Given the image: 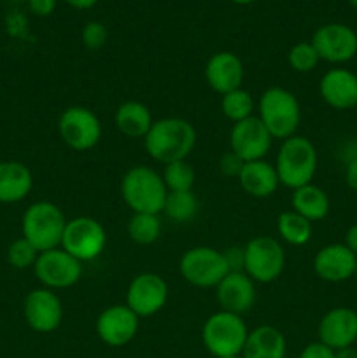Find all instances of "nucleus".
Segmentation results:
<instances>
[{
  "mask_svg": "<svg viewBox=\"0 0 357 358\" xmlns=\"http://www.w3.org/2000/svg\"><path fill=\"white\" fill-rule=\"evenodd\" d=\"M66 217L58 205L51 201H35L24 210L21 233L38 252L52 250L62 245Z\"/></svg>",
  "mask_w": 357,
  "mask_h": 358,
  "instance_id": "6",
  "label": "nucleus"
},
{
  "mask_svg": "<svg viewBox=\"0 0 357 358\" xmlns=\"http://www.w3.org/2000/svg\"><path fill=\"white\" fill-rule=\"evenodd\" d=\"M244 76V63L231 51L216 52V55L210 56L205 65L206 84L220 96L241 87Z\"/></svg>",
  "mask_w": 357,
  "mask_h": 358,
  "instance_id": "21",
  "label": "nucleus"
},
{
  "mask_svg": "<svg viewBox=\"0 0 357 358\" xmlns=\"http://www.w3.org/2000/svg\"><path fill=\"white\" fill-rule=\"evenodd\" d=\"M161 177H163L168 192H186L192 191V187H195L196 173L195 168L188 163V159L164 164Z\"/></svg>",
  "mask_w": 357,
  "mask_h": 358,
  "instance_id": "31",
  "label": "nucleus"
},
{
  "mask_svg": "<svg viewBox=\"0 0 357 358\" xmlns=\"http://www.w3.org/2000/svg\"><path fill=\"white\" fill-rule=\"evenodd\" d=\"M272 133L266 129L258 115L234 122L230 131V150H233L238 157L248 161L265 159L273 145Z\"/></svg>",
  "mask_w": 357,
  "mask_h": 358,
  "instance_id": "15",
  "label": "nucleus"
},
{
  "mask_svg": "<svg viewBox=\"0 0 357 358\" xmlns=\"http://www.w3.org/2000/svg\"><path fill=\"white\" fill-rule=\"evenodd\" d=\"M198 208V198H196L192 191L168 192L161 213H164L167 219H170L175 224H188L195 219Z\"/></svg>",
  "mask_w": 357,
  "mask_h": 358,
  "instance_id": "28",
  "label": "nucleus"
},
{
  "mask_svg": "<svg viewBox=\"0 0 357 358\" xmlns=\"http://www.w3.org/2000/svg\"><path fill=\"white\" fill-rule=\"evenodd\" d=\"M276 231L282 241L290 247H303L312 240V222L294 210H286L276 219Z\"/></svg>",
  "mask_w": 357,
  "mask_h": 358,
  "instance_id": "27",
  "label": "nucleus"
},
{
  "mask_svg": "<svg viewBox=\"0 0 357 358\" xmlns=\"http://www.w3.org/2000/svg\"><path fill=\"white\" fill-rule=\"evenodd\" d=\"M233 3H238V6H248V3L255 2V0H231Z\"/></svg>",
  "mask_w": 357,
  "mask_h": 358,
  "instance_id": "43",
  "label": "nucleus"
},
{
  "mask_svg": "<svg viewBox=\"0 0 357 358\" xmlns=\"http://www.w3.org/2000/svg\"><path fill=\"white\" fill-rule=\"evenodd\" d=\"M34 187V175L20 161H0V203L23 201Z\"/></svg>",
  "mask_w": 357,
  "mask_h": 358,
  "instance_id": "23",
  "label": "nucleus"
},
{
  "mask_svg": "<svg viewBox=\"0 0 357 358\" xmlns=\"http://www.w3.org/2000/svg\"><path fill=\"white\" fill-rule=\"evenodd\" d=\"M335 358H357V350L354 346H349V348L336 350Z\"/></svg>",
  "mask_w": 357,
  "mask_h": 358,
  "instance_id": "42",
  "label": "nucleus"
},
{
  "mask_svg": "<svg viewBox=\"0 0 357 358\" xmlns=\"http://www.w3.org/2000/svg\"><path fill=\"white\" fill-rule=\"evenodd\" d=\"M314 273L328 283H342L356 275L357 255L345 243H331L315 254Z\"/></svg>",
  "mask_w": 357,
  "mask_h": 358,
  "instance_id": "17",
  "label": "nucleus"
},
{
  "mask_svg": "<svg viewBox=\"0 0 357 358\" xmlns=\"http://www.w3.org/2000/svg\"><path fill=\"white\" fill-rule=\"evenodd\" d=\"M168 189L163 177L146 164L133 166L122 175L121 196L133 213L163 212Z\"/></svg>",
  "mask_w": 357,
  "mask_h": 358,
  "instance_id": "3",
  "label": "nucleus"
},
{
  "mask_svg": "<svg viewBox=\"0 0 357 358\" xmlns=\"http://www.w3.org/2000/svg\"><path fill=\"white\" fill-rule=\"evenodd\" d=\"M216 299L220 310L244 317L255 303V283L244 271L227 273L216 287Z\"/></svg>",
  "mask_w": 357,
  "mask_h": 358,
  "instance_id": "19",
  "label": "nucleus"
},
{
  "mask_svg": "<svg viewBox=\"0 0 357 358\" xmlns=\"http://www.w3.org/2000/svg\"><path fill=\"white\" fill-rule=\"evenodd\" d=\"M140 327V318L126 304H112L97 318L94 331L104 345L121 348L133 341Z\"/></svg>",
  "mask_w": 357,
  "mask_h": 358,
  "instance_id": "16",
  "label": "nucleus"
},
{
  "mask_svg": "<svg viewBox=\"0 0 357 358\" xmlns=\"http://www.w3.org/2000/svg\"><path fill=\"white\" fill-rule=\"evenodd\" d=\"M161 217L158 213H133L128 222V236L136 245H153L160 240Z\"/></svg>",
  "mask_w": 357,
  "mask_h": 358,
  "instance_id": "29",
  "label": "nucleus"
},
{
  "mask_svg": "<svg viewBox=\"0 0 357 358\" xmlns=\"http://www.w3.org/2000/svg\"><path fill=\"white\" fill-rule=\"evenodd\" d=\"M287 343L273 325H259L248 331L241 358H286Z\"/></svg>",
  "mask_w": 357,
  "mask_h": 358,
  "instance_id": "24",
  "label": "nucleus"
},
{
  "mask_svg": "<svg viewBox=\"0 0 357 358\" xmlns=\"http://www.w3.org/2000/svg\"><path fill=\"white\" fill-rule=\"evenodd\" d=\"M107 245L105 227L93 217H76L66 222L59 247L80 262L100 257Z\"/></svg>",
  "mask_w": 357,
  "mask_h": 358,
  "instance_id": "9",
  "label": "nucleus"
},
{
  "mask_svg": "<svg viewBox=\"0 0 357 358\" xmlns=\"http://www.w3.org/2000/svg\"><path fill=\"white\" fill-rule=\"evenodd\" d=\"M312 44L321 62L342 65L357 55V34L354 28L343 23H326L312 35Z\"/></svg>",
  "mask_w": 357,
  "mask_h": 358,
  "instance_id": "12",
  "label": "nucleus"
},
{
  "mask_svg": "<svg viewBox=\"0 0 357 358\" xmlns=\"http://www.w3.org/2000/svg\"><path fill=\"white\" fill-rule=\"evenodd\" d=\"M154 119L149 107L142 101L130 100L118 107L114 115V124L126 138H142L149 133Z\"/></svg>",
  "mask_w": 357,
  "mask_h": 358,
  "instance_id": "25",
  "label": "nucleus"
},
{
  "mask_svg": "<svg viewBox=\"0 0 357 358\" xmlns=\"http://www.w3.org/2000/svg\"><path fill=\"white\" fill-rule=\"evenodd\" d=\"M196 145V129L188 119L163 117L153 122L144 136L146 152L154 161L164 164L188 159Z\"/></svg>",
  "mask_w": 357,
  "mask_h": 358,
  "instance_id": "1",
  "label": "nucleus"
},
{
  "mask_svg": "<svg viewBox=\"0 0 357 358\" xmlns=\"http://www.w3.org/2000/svg\"><path fill=\"white\" fill-rule=\"evenodd\" d=\"M245 161L241 157H238L233 150H227L226 154H223L219 159V168L226 177H237L240 175L241 168H244Z\"/></svg>",
  "mask_w": 357,
  "mask_h": 358,
  "instance_id": "35",
  "label": "nucleus"
},
{
  "mask_svg": "<svg viewBox=\"0 0 357 358\" xmlns=\"http://www.w3.org/2000/svg\"><path fill=\"white\" fill-rule=\"evenodd\" d=\"M354 276H356V278H357V268H356V275H354Z\"/></svg>",
  "mask_w": 357,
  "mask_h": 358,
  "instance_id": "45",
  "label": "nucleus"
},
{
  "mask_svg": "<svg viewBox=\"0 0 357 358\" xmlns=\"http://www.w3.org/2000/svg\"><path fill=\"white\" fill-rule=\"evenodd\" d=\"M248 329L244 317L219 310L210 315L202 327V341L214 358L240 357L247 341Z\"/></svg>",
  "mask_w": 357,
  "mask_h": 358,
  "instance_id": "5",
  "label": "nucleus"
},
{
  "mask_svg": "<svg viewBox=\"0 0 357 358\" xmlns=\"http://www.w3.org/2000/svg\"><path fill=\"white\" fill-rule=\"evenodd\" d=\"M220 110L226 115V119H230L234 124V122L252 117L255 103L248 91H245L244 87H238V90H233L220 96Z\"/></svg>",
  "mask_w": 357,
  "mask_h": 358,
  "instance_id": "30",
  "label": "nucleus"
},
{
  "mask_svg": "<svg viewBox=\"0 0 357 358\" xmlns=\"http://www.w3.org/2000/svg\"><path fill=\"white\" fill-rule=\"evenodd\" d=\"M317 149L307 136L294 135L282 140L275 163L280 185H286L294 191V189L312 184L317 173Z\"/></svg>",
  "mask_w": 357,
  "mask_h": 358,
  "instance_id": "2",
  "label": "nucleus"
},
{
  "mask_svg": "<svg viewBox=\"0 0 357 358\" xmlns=\"http://www.w3.org/2000/svg\"><path fill=\"white\" fill-rule=\"evenodd\" d=\"M178 271L189 285L198 289H216L230 269L224 261L223 250L202 245L182 254Z\"/></svg>",
  "mask_w": 357,
  "mask_h": 358,
  "instance_id": "8",
  "label": "nucleus"
},
{
  "mask_svg": "<svg viewBox=\"0 0 357 358\" xmlns=\"http://www.w3.org/2000/svg\"><path fill=\"white\" fill-rule=\"evenodd\" d=\"M238 182H240V187L244 189L245 194L258 199L273 196L280 185L275 164L268 163L266 159L245 163L240 175H238Z\"/></svg>",
  "mask_w": 357,
  "mask_h": 358,
  "instance_id": "22",
  "label": "nucleus"
},
{
  "mask_svg": "<svg viewBox=\"0 0 357 358\" xmlns=\"http://www.w3.org/2000/svg\"><path fill=\"white\" fill-rule=\"evenodd\" d=\"M66 3H69L70 7H74V9L86 10V9H91V7L97 6L98 0H66Z\"/></svg>",
  "mask_w": 357,
  "mask_h": 358,
  "instance_id": "41",
  "label": "nucleus"
},
{
  "mask_svg": "<svg viewBox=\"0 0 357 358\" xmlns=\"http://www.w3.org/2000/svg\"><path fill=\"white\" fill-rule=\"evenodd\" d=\"M224 261H226L227 269L230 273L233 271H244V262H245V254L244 247H230L223 250Z\"/></svg>",
  "mask_w": 357,
  "mask_h": 358,
  "instance_id": "36",
  "label": "nucleus"
},
{
  "mask_svg": "<svg viewBox=\"0 0 357 358\" xmlns=\"http://www.w3.org/2000/svg\"><path fill=\"white\" fill-rule=\"evenodd\" d=\"M318 341L335 352L356 345L357 311L345 306L329 310L318 322Z\"/></svg>",
  "mask_w": 357,
  "mask_h": 358,
  "instance_id": "18",
  "label": "nucleus"
},
{
  "mask_svg": "<svg viewBox=\"0 0 357 358\" xmlns=\"http://www.w3.org/2000/svg\"><path fill=\"white\" fill-rule=\"evenodd\" d=\"M80 41H83L84 48L90 49V51H98L108 41L107 27L100 21H88L80 31Z\"/></svg>",
  "mask_w": 357,
  "mask_h": 358,
  "instance_id": "34",
  "label": "nucleus"
},
{
  "mask_svg": "<svg viewBox=\"0 0 357 358\" xmlns=\"http://www.w3.org/2000/svg\"><path fill=\"white\" fill-rule=\"evenodd\" d=\"M345 184L354 192H357V154H354L345 166Z\"/></svg>",
  "mask_w": 357,
  "mask_h": 358,
  "instance_id": "39",
  "label": "nucleus"
},
{
  "mask_svg": "<svg viewBox=\"0 0 357 358\" xmlns=\"http://www.w3.org/2000/svg\"><path fill=\"white\" fill-rule=\"evenodd\" d=\"M34 273L46 289H70L83 276V262L72 257L62 247H58L38 254L34 266Z\"/></svg>",
  "mask_w": 357,
  "mask_h": 358,
  "instance_id": "11",
  "label": "nucleus"
},
{
  "mask_svg": "<svg viewBox=\"0 0 357 358\" xmlns=\"http://www.w3.org/2000/svg\"><path fill=\"white\" fill-rule=\"evenodd\" d=\"M258 117L273 138L286 140L296 135L301 122V107L296 94L280 86L268 87L259 98Z\"/></svg>",
  "mask_w": 357,
  "mask_h": 358,
  "instance_id": "4",
  "label": "nucleus"
},
{
  "mask_svg": "<svg viewBox=\"0 0 357 358\" xmlns=\"http://www.w3.org/2000/svg\"><path fill=\"white\" fill-rule=\"evenodd\" d=\"M168 303V283L158 273H140L126 290V306L139 318L154 317Z\"/></svg>",
  "mask_w": 357,
  "mask_h": 358,
  "instance_id": "13",
  "label": "nucleus"
},
{
  "mask_svg": "<svg viewBox=\"0 0 357 358\" xmlns=\"http://www.w3.org/2000/svg\"><path fill=\"white\" fill-rule=\"evenodd\" d=\"M230 358H241V357H230Z\"/></svg>",
  "mask_w": 357,
  "mask_h": 358,
  "instance_id": "46",
  "label": "nucleus"
},
{
  "mask_svg": "<svg viewBox=\"0 0 357 358\" xmlns=\"http://www.w3.org/2000/svg\"><path fill=\"white\" fill-rule=\"evenodd\" d=\"M298 358H335V350L326 346L324 343L315 341L304 346Z\"/></svg>",
  "mask_w": 357,
  "mask_h": 358,
  "instance_id": "37",
  "label": "nucleus"
},
{
  "mask_svg": "<svg viewBox=\"0 0 357 358\" xmlns=\"http://www.w3.org/2000/svg\"><path fill=\"white\" fill-rule=\"evenodd\" d=\"M343 243L346 245V248H349V250H352L354 254L357 255V224H352V226L346 229L345 241H343Z\"/></svg>",
  "mask_w": 357,
  "mask_h": 358,
  "instance_id": "40",
  "label": "nucleus"
},
{
  "mask_svg": "<svg viewBox=\"0 0 357 358\" xmlns=\"http://www.w3.org/2000/svg\"><path fill=\"white\" fill-rule=\"evenodd\" d=\"M58 133L66 147L77 152H86L100 142L102 122L91 108L74 105L59 115Z\"/></svg>",
  "mask_w": 357,
  "mask_h": 358,
  "instance_id": "10",
  "label": "nucleus"
},
{
  "mask_svg": "<svg viewBox=\"0 0 357 358\" xmlns=\"http://www.w3.org/2000/svg\"><path fill=\"white\" fill-rule=\"evenodd\" d=\"M38 254L41 252L34 247L28 240H24L23 236L14 240L13 243L7 248V261L13 268L16 269H28L34 268L35 261H37Z\"/></svg>",
  "mask_w": 357,
  "mask_h": 358,
  "instance_id": "33",
  "label": "nucleus"
},
{
  "mask_svg": "<svg viewBox=\"0 0 357 358\" xmlns=\"http://www.w3.org/2000/svg\"><path fill=\"white\" fill-rule=\"evenodd\" d=\"M244 273L254 283H273L286 268V250L273 236H254L244 247Z\"/></svg>",
  "mask_w": 357,
  "mask_h": 358,
  "instance_id": "7",
  "label": "nucleus"
},
{
  "mask_svg": "<svg viewBox=\"0 0 357 358\" xmlns=\"http://www.w3.org/2000/svg\"><path fill=\"white\" fill-rule=\"evenodd\" d=\"M290 206H293L290 210L314 224L328 217L331 203H329V196L324 189L315 184H307L303 187L294 189L293 196H290Z\"/></svg>",
  "mask_w": 357,
  "mask_h": 358,
  "instance_id": "26",
  "label": "nucleus"
},
{
  "mask_svg": "<svg viewBox=\"0 0 357 358\" xmlns=\"http://www.w3.org/2000/svg\"><path fill=\"white\" fill-rule=\"evenodd\" d=\"M63 303L51 289H35L23 301V317L31 331L38 334L55 332L63 322Z\"/></svg>",
  "mask_w": 357,
  "mask_h": 358,
  "instance_id": "14",
  "label": "nucleus"
},
{
  "mask_svg": "<svg viewBox=\"0 0 357 358\" xmlns=\"http://www.w3.org/2000/svg\"><path fill=\"white\" fill-rule=\"evenodd\" d=\"M318 93L335 110H350L357 107V76L342 66L328 70L318 83Z\"/></svg>",
  "mask_w": 357,
  "mask_h": 358,
  "instance_id": "20",
  "label": "nucleus"
},
{
  "mask_svg": "<svg viewBox=\"0 0 357 358\" xmlns=\"http://www.w3.org/2000/svg\"><path fill=\"white\" fill-rule=\"evenodd\" d=\"M349 2H350V6L357 10V0H349Z\"/></svg>",
  "mask_w": 357,
  "mask_h": 358,
  "instance_id": "44",
  "label": "nucleus"
},
{
  "mask_svg": "<svg viewBox=\"0 0 357 358\" xmlns=\"http://www.w3.org/2000/svg\"><path fill=\"white\" fill-rule=\"evenodd\" d=\"M287 62L294 72L308 73L317 69L321 58L312 42H298L287 52Z\"/></svg>",
  "mask_w": 357,
  "mask_h": 358,
  "instance_id": "32",
  "label": "nucleus"
},
{
  "mask_svg": "<svg viewBox=\"0 0 357 358\" xmlns=\"http://www.w3.org/2000/svg\"><path fill=\"white\" fill-rule=\"evenodd\" d=\"M56 3L58 0H28V9L35 14V16H49L55 13Z\"/></svg>",
  "mask_w": 357,
  "mask_h": 358,
  "instance_id": "38",
  "label": "nucleus"
}]
</instances>
